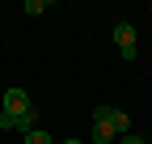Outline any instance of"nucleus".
<instances>
[{
	"label": "nucleus",
	"instance_id": "nucleus-3",
	"mask_svg": "<svg viewBox=\"0 0 152 144\" xmlns=\"http://www.w3.org/2000/svg\"><path fill=\"white\" fill-rule=\"evenodd\" d=\"M4 115H9V119L34 115V106H30V93H26V89H4Z\"/></svg>",
	"mask_w": 152,
	"mask_h": 144
},
{
	"label": "nucleus",
	"instance_id": "nucleus-2",
	"mask_svg": "<svg viewBox=\"0 0 152 144\" xmlns=\"http://www.w3.org/2000/svg\"><path fill=\"white\" fill-rule=\"evenodd\" d=\"M114 47H118V55L123 60H135V26L131 21H114Z\"/></svg>",
	"mask_w": 152,
	"mask_h": 144
},
{
	"label": "nucleus",
	"instance_id": "nucleus-4",
	"mask_svg": "<svg viewBox=\"0 0 152 144\" xmlns=\"http://www.w3.org/2000/svg\"><path fill=\"white\" fill-rule=\"evenodd\" d=\"M118 136H114V127L110 123H93V144H114Z\"/></svg>",
	"mask_w": 152,
	"mask_h": 144
},
{
	"label": "nucleus",
	"instance_id": "nucleus-5",
	"mask_svg": "<svg viewBox=\"0 0 152 144\" xmlns=\"http://www.w3.org/2000/svg\"><path fill=\"white\" fill-rule=\"evenodd\" d=\"M26 144H55V140H51L42 127H30V132H26Z\"/></svg>",
	"mask_w": 152,
	"mask_h": 144
},
{
	"label": "nucleus",
	"instance_id": "nucleus-7",
	"mask_svg": "<svg viewBox=\"0 0 152 144\" xmlns=\"http://www.w3.org/2000/svg\"><path fill=\"white\" fill-rule=\"evenodd\" d=\"M118 144H144L140 136H118Z\"/></svg>",
	"mask_w": 152,
	"mask_h": 144
},
{
	"label": "nucleus",
	"instance_id": "nucleus-8",
	"mask_svg": "<svg viewBox=\"0 0 152 144\" xmlns=\"http://www.w3.org/2000/svg\"><path fill=\"white\" fill-rule=\"evenodd\" d=\"M64 144H80V140H64Z\"/></svg>",
	"mask_w": 152,
	"mask_h": 144
},
{
	"label": "nucleus",
	"instance_id": "nucleus-1",
	"mask_svg": "<svg viewBox=\"0 0 152 144\" xmlns=\"http://www.w3.org/2000/svg\"><path fill=\"white\" fill-rule=\"evenodd\" d=\"M93 123H110L114 136H131V119L118 110V106H97V110H93Z\"/></svg>",
	"mask_w": 152,
	"mask_h": 144
},
{
	"label": "nucleus",
	"instance_id": "nucleus-6",
	"mask_svg": "<svg viewBox=\"0 0 152 144\" xmlns=\"http://www.w3.org/2000/svg\"><path fill=\"white\" fill-rule=\"evenodd\" d=\"M26 13H30V17H42V13H47V0H26Z\"/></svg>",
	"mask_w": 152,
	"mask_h": 144
}]
</instances>
